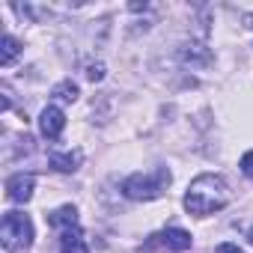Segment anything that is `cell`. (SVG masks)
Segmentation results:
<instances>
[{
  "instance_id": "6",
  "label": "cell",
  "mask_w": 253,
  "mask_h": 253,
  "mask_svg": "<svg viewBox=\"0 0 253 253\" xmlns=\"http://www.w3.org/2000/svg\"><path fill=\"white\" fill-rule=\"evenodd\" d=\"M161 241H164V247L167 250H176V253H185V250H191V232L188 229H182V226H170V229H164L161 235H158Z\"/></svg>"
},
{
  "instance_id": "15",
  "label": "cell",
  "mask_w": 253,
  "mask_h": 253,
  "mask_svg": "<svg viewBox=\"0 0 253 253\" xmlns=\"http://www.w3.org/2000/svg\"><path fill=\"white\" fill-rule=\"evenodd\" d=\"M214 253H244L238 244H232V241H223V244H217L214 247Z\"/></svg>"
},
{
  "instance_id": "8",
  "label": "cell",
  "mask_w": 253,
  "mask_h": 253,
  "mask_svg": "<svg viewBox=\"0 0 253 253\" xmlns=\"http://www.w3.org/2000/svg\"><path fill=\"white\" fill-rule=\"evenodd\" d=\"M81 152L75 149V152H51L48 155V164L57 170V173H75L78 167H81Z\"/></svg>"
},
{
  "instance_id": "5",
  "label": "cell",
  "mask_w": 253,
  "mask_h": 253,
  "mask_svg": "<svg viewBox=\"0 0 253 253\" xmlns=\"http://www.w3.org/2000/svg\"><path fill=\"white\" fill-rule=\"evenodd\" d=\"M33 188H36V179H33L30 173H15V176L6 179V200L24 206V203L33 197Z\"/></svg>"
},
{
  "instance_id": "17",
  "label": "cell",
  "mask_w": 253,
  "mask_h": 253,
  "mask_svg": "<svg viewBox=\"0 0 253 253\" xmlns=\"http://www.w3.org/2000/svg\"><path fill=\"white\" fill-rule=\"evenodd\" d=\"M247 241H250V244H253V226H250V229H247Z\"/></svg>"
},
{
  "instance_id": "12",
  "label": "cell",
  "mask_w": 253,
  "mask_h": 253,
  "mask_svg": "<svg viewBox=\"0 0 253 253\" xmlns=\"http://www.w3.org/2000/svg\"><path fill=\"white\" fill-rule=\"evenodd\" d=\"M182 60L185 63H194V66H209L211 63V54L203 45H185L182 48Z\"/></svg>"
},
{
  "instance_id": "14",
  "label": "cell",
  "mask_w": 253,
  "mask_h": 253,
  "mask_svg": "<svg viewBox=\"0 0 253 253\" xmlns=\"http://www.w3.org/2000/svg\"><path fill=\"white\" fill-rule=\"evenodd\" d=\"M241 173H244L247 179H253V149L241 155Z\"/></svg>"
},
{
  "instance_id": "11",
  "label": "cell",
  "mask_w": 253,
  "mask_h": 253,
  "mask_svg": "<svg viewBox=\"0 0 253 253\" xmlns=\"http://www.w3.org/2000/svg\"><path fill=\"white\" fill-rule=\"evenodd\" d=\"M51 95H54V101H60V104H72V101H78L81 89H78V84H75L72 78H66V81H60V84L51 89Z\"/></svg>"
},
{
  "instance_id": "13",
  "label": "cell",
  "mask_w": 253,
  "mask_h": 253,
  "mask_svg": "<svg viewBox=\"0 0 253 253\" xmlns=\"http://www.w3.org/2000/svg\"><path fill=\"white\" fill-rule=\"evenodd\" d=\"M101 78H104V63H89V66H86V81L98 84Z\"/></svg>"
},
{
  "instance_id": "7",
  "label": "cell",
  "mask_w": 253,
  "mask_h": 253,
  "mask_svg": "<svg viewBox=\"0 0 253 253\" xmlns=\"http://www.w3.org/2000/svg\"><path fill=\"white\" fill-rule=\"evenodd\" d=\"M48 226H54V229H75L78 226V209L75 206H60V209H54L51 214H48Z\"/></svg>"
},
{
  "instance_id": "16",
  "label": "cell",
  "mask_w": 253,
  "mask_h": 253,
  "mask_svg": "<svg viewBox=\"0 0 253 253\" xmlns=\"http://www.w3.org/2000/svg\"><path fill=\"white\" fill-rule=\"evenodd\" d=\"M244 27H250V30H253V12H247V15H244Z\"/></svg>"
},
{
  "instance_id": "10",
  "label": "cell",
  "mask_w": 253,
  "mask_h": 253,
  "mask_svg": "<svg viewBox=\"0 0 253 253\" xmlns=\"http://www.w3.org/2000/svg\"><path fill=\"white\" fill-rule=\"evenodd\" d=\"M18 57H21V42L15 36H3V39H0V66L9 69Z\"/></svg>"
},
{
  "instance_id": "3",
  "label": "cell",
  "mask_w": 253,
  "mask_h": 253,
  "mask_svg": "<svg viewBox=\"0 0 253 253\" xmlns=\"http://www.w3.org/2000/svg\"><path fill=\"white\" fill-rule=\"evenodd\" d=\"M0 244L3 250H27L33 244V220L24 211H6L3 223H0Z\"/></svg>"
},
{
  "instance_id": "1",
  "label": "cell",
  "mask_w": 253,
  "mask_h": 253,
  "mask_svg": "<svg viewBox=\"0 0 253 253\" xmlns=\"http://www.w3.org/2000/svg\"><path fill=\"white\" fill-rule=\"evenodd\" d=\"M226 203H229V185H226V179L217 176V173H203V176H197V179L188 185L185 200H182L185 211L194 214V217H209V214L226 209Z\"/></svg>"
},
{
  "instance_id": "4",
  "label": "cell",
  "mask_w": 253,
  "mask_h": 253,
  "mask_svg": "<svg viewBox=\"0 0 253 253\" xmlns=\"http://www.w3.org/2000/svg\"><path fill=\"white\" fill-rule=\"evenodd\" d=\"M66 128V113L57 107V104H48L42 113H39V134L45 140H57Z\"/></svg>"
},
{
  "instance_id": "2",
  "label": "cell",
  "mask_w": 253,
  "mask_h": 253,
  "mask_svg": "<svg viewBox=\"0 0 253 253\" xmlns=\"http://www.w3.org/2000/svg\"><path fill=\"white\" fill-rule=\"evenodd\" d=\"M173 176L167 167H155L149 173H131L128 179L122 182V194L134 200V203H149V200H158L164 197V191L170 188Z\"/></svg>"
},
{
  "instance_id": "9",
  "label": "cell",
  "mask_w": 253,
  "mask_h": 253,
  "mask_svg": "<svg viewBox=\"0 0 253 253\" xmlns=\"http://www.w3.org/2000/svg\"><path fill=\"white\" fill-rule=\"evenodd\" d=\"M60 253H89L86 241H84V232L75 226V229H66L60 235Z\"/></svg>"
}]
</instances>
